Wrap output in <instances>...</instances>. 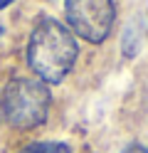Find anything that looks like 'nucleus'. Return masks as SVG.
Returning a JSON list of instances; mask_svg holds the SVG:
<instances>
[{
  "mask_svg": "<svg viewBox=\"0 0 148 153\" xmlns=\"http://www.w3.org/2000/svg\"><path fill=\"white\" fill-rule=\"evenodd\" d=\"M121 153H146V148H143V146H138V143H131V146H126Z\"/></svg>",
  "mask_w": 148,
  "mask_h": 153,
  "instance_id": "423d86ee",
  "label": "nucleus"
},
{
  "mask_svg": "<svg viewBox=\"0 0 148 153\" xmlns=\"http://www.w3.org/2000/svg\"><path fill=\"white\" fill-rule=\"evenodd\" d=\"M47 151H49V143H35V146L25 148L22 153H47Z\"/></svg>",
  "mask_w": 148,
  "mask_h": 153,
  "instance_id": "20e7f679",
  "label": "nucleus"
},
{
  "mask_svg": "<svg viewBox=\"0 0 148 153\" xmlns=\"http://www.w3.org/2000/svg\"><path fill=\"white\" fill-rule=\"evenodd\" d=\"M49 89L45 82L32 76H15L3 91V114L15 128H35L47 121Z\"/></svg>",
  "mask_w": 148,
  "mask_h": 153,
  "instance_id": "f03ea898",
  "label": "nucleus"
},
{
  "mask_svg": "<svg viewBox=\"0 0 148 153\" xmlns=\"http://www.w3.org/2000/svg\"><path fill=\"white\" fill-rule=\"evenodd\" d=\"M79 45L72 30L54 17H42L27 42V64L45 84H59L72 72Z\"/></svg>",
  "mask_w": 148,
  "mask_h": 153,
  "instance_id": "f257e3e1",
  "label": "nucleus"
},
{
  "mask_svg": "<svg viewBox=\"0 0 148 153\" xmlns=\"http://www.w3.org/2000/svg\"><path fill=\"white\" fill-rule=\"evenodd\" d=\"M64 15L72 35L91 45H101L116 20L114 0H64Z\"/></svg>",
  "mask_w": 148,
  "mask_h": 153,
  "instance_id": "7ed1b4c3",
  "label": "nucleus"
},
{
  "mask_svg": "<svg viewBox=\"0 0 148 153\" xmlns=\"http://www.w3.org/2000/svg\"><path fill=\"white\" fill-rule=\"evenodd\" d=\"M146 153H148V151H146Z\"/></svg>",
  "mask_w": 148,
  "mask_h": 153,
  "instance_id": "6e6552de",
  "label": "nucleus"
},
{
  "mask_svg": "<svg viewBox=\"0 0 148 153\" xmlns=\"http://www.w3.org/2000/svg\"><path fill=\"white\" fill-rule=\"evenodd\" d=\"M10 3H13V0H0V10H3V7H7Z\"/></svg>",
  "mask_w": 148,
  "mask_h": 153,
  "instance_id": "0eeeda50",
  "label": "nucleus"
},
{
  "mask_svg": "<svg viewBox=\"0 0 148 153\" xmlns=\"http://www.w3.org/2000/svg\"><path fill=\"white\" fill-rule=\"evenodd\" d=\"M47 153H72L67 143H49V151Z\"/></svg>",
  "mask_w": 148,
  "mask_h": 153,
  "instance_id": "39448f33",
  "label": "nucleus"
}]
</instances>
